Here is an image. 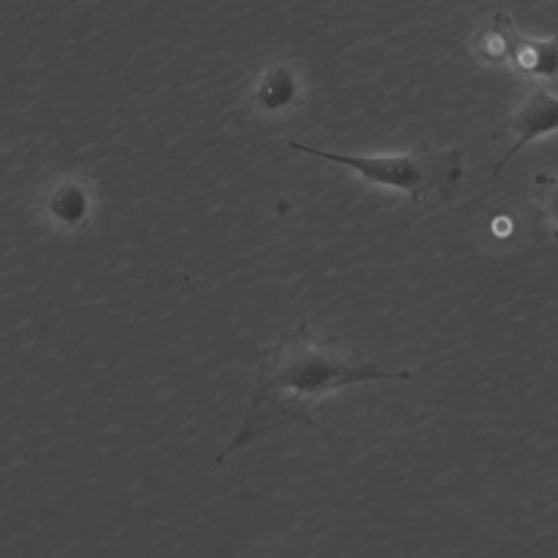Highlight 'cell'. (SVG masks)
<instances>
[{
    "mask_svg": "<svg viewBox=\"0 0 558 558\" xmlns=\"http://www.w3.org/2000/svg\"><path fill=\"white\" fill-rule=\"evenodd\" d=\"M514 26L510 13L495 12L488 28H481L471 39V51L483 64L507 65L508 45Z\"/></svg>",
    "mask_w": 558,
    "mask_h": 558,
    "instance_id": "5",
    "label": "cell"
},
{
    "mask_svg": "<svg viewBox=\"0 0 558 558\" xmlns=\"http://www.w3.org/2000/svg\"><path fill=\"white\" fill-rule=\"evenodd\" d=\"M49 209L62 222H81L88 210V194L84 191L83 184L68 181L52 192Z\"/></svg>",
    "mask_w": 558,
    "mask_h": 558,
    "instance_id": "7",
    "label": "cell"
},
{
    "mask_svg": "<svg viewBox=\"0 0 558 558\" xmlns=\"http://www.w3.org/2000/svg\"><path fill=\"white\" fill-rule=\"evenodd\" d=\"M507 68L533 83L558 81V34L547 39L526 38L514 26L508 45Z\"/></svg>",
    "mask_w": 558,
    "mask_h": 558,
    "instance_id": "4",
    "label": "cell"
},
{
    "mask_svg": "<svg viewBox=\"0 0 558 558\" xmlns=\"http://www.w3.org/2000/svg\"><path fill=\"white\" fill-rule=\"evenodd\" d=\"M408 378H412L410 371H381L378 363L352 357L339 344L318 339L305 318L299 330L257 352V384L250 397V410L216 463H223L233 452L283 426L315 425L313 404L337 389Z\"/></svg>",
    "mask_w": 558,
    "mask_h": 558,
    "instance_id": "1",
    "label": "cell"
},
{
    "mask_svg": "<svg viewBox=\"0 0 558 558\" xmlns=\"http://www.w3.org/2000/svg\"><path fill=\"white\" fill-rule=\"evenodd\" d=\"M536 189V207L539 218L544 220L551 236L558 242V175L538 172L534 175Z\"/></svg>",
    "mask_w": 558,
    "mask_h": 558,
    "instance_id": "8",
    "label": "cell"
},
{
    "mask_svg": "<svg viewBox=\"0 0 558 558\" xmlns=\"http://www.w3.org/2000/svg\"><path fill=\"white\" fill-rule=\"evenodd\" d=\"M557 131L558 97L553 96L551 92L544 88L542 84H536L533 92L515 107L507 123L492 136V140L505 138V136L514 138L510 149L495 162L492 179L497 178L523 147L533 144L534 140L544 138L547 134L557 133Z\"/></svg>",
    "mask_w": 558,
    "mask_h": 558,
    "instance_id": "3",
    "label": "cell"
},
{
    "mask_svg": "<svg viewBox=\"0 0 558 558\" xmlns=\"http://www.w3.org/2000/svg\"><path fill=\"white\" fill-rule=\"evenodd\" d=\"M289 147L333 165L347 166L368 184L402 192L413 204L428 202L430 196L449 199L465 175V151L460 147L421 144L402 155H343L307 146L292 140Z\"/></svg>",
    "mask_w": 558,
    "mask_h": 558,
    "instance_id": "2",
    "label": "cell"
},
{
    "mask_svg": "<svg viewBox=\"0 0 558 558\" xmlns=\"http://www.w3.org/2000/svg\"><path fill=\"white\" fill-rule=\"evenodd\" d=\"M299 94V84L291 68L286 64H272L260 75L254 92V102L260 110L276 112L291 107Z\"/></svg>",
    "mask_w": 558,
    "mask_h": 558,
    "instance_id": "6",
    "label": "cell"
}]
</instances>
